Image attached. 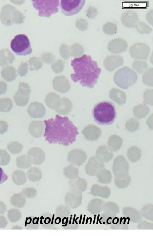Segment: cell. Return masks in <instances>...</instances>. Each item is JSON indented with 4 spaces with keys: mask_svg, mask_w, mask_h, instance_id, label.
I'll return each mask as SVG.
<instances>
[{
    "mask_svg": "<svg viewBox=\"0 0 153 236\" xmlns=\"http://www.w3.org/2000/svg\"><path fill=\"white\" fill-rule=\"evenodd\" d=\"M123 219V218L122 217H121L120 222V224H121V223Z\"/></svg>",
    "mask_w": 153,
    "mask_h": 236,
    "instance_id": "obj_18",
    "label": "cell"
},
{
    "mask_svg": "<svg viewBox=\"0 0 153 236\" xmlns=\"http://www.w3.org/2000/svg\"><path fill=\"white\" fill-rule=\"evenodd\" d=\"M71 65L74 73L70 74L72 80L79 82L84 87L93 88L97 82L101 72L96 61L89 55L84 54L72 60Z\"/></svg>",
    "mask_w": 153,
    "mask_h": 236,
    "instance_id": "obj_2",
    "label": "cell"
},
{
    "mask_svg": "<svg viewBox=\"0 0 153 236\" xmlns=\"http://www.w3.org/2000/svg\"><path fill=\"white\" fill-rule=\"evenodd\" d=\"M135 26L137 31L142 34H148L152 31V28L149 25L141 21H138Z\"/></svg>",
    "mask_w": 153,
    "mask_h": 236,
    "instance_id": "obj_12",
    "label": "cell"
},
{
    "mask_svg": "<svg viewBox=\"0 0 153 236\" xmlns=\"http://www.w3.org/2000/svg\"><path fill=\"white\" fill-rule=\"evenodd\" d=\"M84 0H61L60 7L62 13L66 16H71L78 13L84 6Z\"/></svg>",
    "mask_w": 153,
    "mask_h": 236,
    "instance_id": "obj_7",
    "label": "cell"
},
{
    "mask_svg": "<svg viewBox=\"0 0 153 236\" xmlns=\"http://www.w3.org/2000/svg\"><path fill=\"white\" fill-rule=\"evenodd\" d=\"M100 215L98 214L97 216V220L96 224H97L98 223V222L99 220V217Z\"/></svg>",
    "mask_w": 153,
    "mask_h": 236,
    "instance_id": "obj_15",
    "label": "cell"
},
{
    "mask_svg": "<svg viewBox=\"0 0 153 236\" xmlns=\"http://www.w3.org/2000/svg\"><path fill=\"white\" fill-rule=\"evenodd\" d=\"M127 47L128 44L126 42L120 38L112 40L108 45L109 51L116 54L124 52L127 49Z\"/></svg>",
    "mask_w": 153,
    "mask_h": 236,
    "instance_id": "obj_9",
    "label": "cell"
},
{
    "mask_svg": "<svg viewBox=\"0 0 153 236\" xmlns=\"http://www.w3.org/2000/svg\"><path fill=\"white\" fill-rule=\"evenodd\" d=\"M103 218L102 217L100 218V219L98 221H99V223L100 224H102V223L100 221V220H101Z\"/></svg>",
    "mask_w": 153,
    "mask_h": 236,
    "instance_id": "obj_17",
    "label": "cell"
},
{
    "mask_svg": "<svg viewBox=\"0 0 153 236\" xmlns=\"http://www.w3.org/2000/svg\"><path fill=\"white\" fill-rule=\"evenodd\" d=\"M45 125L44 137L49 143L68 146L76 140L77 128L67 116L57 114L54 118L44 121Z\"/></svg>",
    "mask_w": 153,
    "mask_h": 236,
    "instance_id": "obj_1",
    "label": "cell"
},
{
    "mask_svg": "<svg viewBox=\"0 0 153 236\" xmlns=\"http://www.w3.org/2000/svg\"><path fill=\"white\" fill-rule=\"evenodd\" d=\"M92 115L95 122L101 125H109L114 121L117 115L114 104L108 101L99 102L94 106Z\"/></svg>",
    "mask_w": 153,
    "mask_h": 236,
    "instance_id": "obj_3",
    "label": "cell"
},
{
    "mask_svg": "<svg viewBox=\"0 0 153 236\" xmlns=\"http://www.w3.org/2000/svg\"><path fill=\"white\" fill-rule=\"evenodd\" d=\"M34 7L38 11V16L50 17L58 12L59 1L58 0H33Z\"/></svg>",
    "mask_w": 153,
    "mask_h": 236,
    "instance_id": "obj_5",
    "label": "cell"
},
{
    "mask_svg": "<svg viewBox=\"0 0 153 236\" xmlns=\"http://www.w3.org/2000/svg\"><path fill=\"white\" fill-rule=\"evenodd\" d=\"M122 23L126 27L132 28L135 26L138 21V17L136 13L131 10L124 12L121 16Z\"/></svg>",
    "mask_w": 153,
    "mask_h": 236,
    "instance_id": "obj_10",
    "label": "cell"
},
{
    "mask_svg": "<svg viewBox=\"0 0 153 236\" xmlns=\"http://www.w3.org/2000/svg\"><path fill=\"white\" fill-rule=\"evenodd\" d=\"M146 19L147 21L152 25H153V10H149L146 15Z\"/></svg>",
    "mask_w": 153,
    "mask_h": 236,
    "instance_id": "obj_14",
    "label": "cell"
},
{
    "mask_svg": "<svg viewBox=\"0 0 153 236\" xmlns=\"http://www.w3.org/2000/svg\"><path fill=\"white\" fill-rule=\"evenodd\" d=\"M137 79V76L136 72L126 66L117 70L114 76V80L116 84L125 89L133 85Z\"/></svg>",
    "mask_w": 153,
    "mask_h": 236,
    "instance_id": "obj_4",
    "label": "cell"
},
{
    "mask_svg": "<svg viewBox=\"0 0 153 236\" xmlns=\"http://www.w3.org/2000/svg\"><path fill=\"white\" fill-rule=\"evenodd\" d=\"M10 47L13 52L19 56L29 55L32 52L30 41L24 34L15 36L11 41Z\"/></svg>",
    "mask_w": 153,
    "mask_h": 236,
    "instance_id": "obj_6",
    "label": "cell"
},
{
    "mask_svg": "<svg viewBox=\"0 0 153 236\" xmlns=\"http://www.w3.org/2000/svg\"><path fill=\"white\" fill-rule=\"evenodd\" d=\"M8 176L4 173L2 169L0 167V184H1L7 180Z\"/></svg>",
    "mask_w": 153,
    "mask_h": 236,
    "instance_id": "obj_13",
    "label": "cell"
},
{
    "mask_svg": "<svg viewBox=\"0 0 153 236\" xmlns=\"http://www.w3.org/2000/svg\"><path fill=\"white\" fill-rule=\"evenodd\" d=\"M90 224H91V223L92 219L91 217H90Z\"/></svg>",
    "mask_w": 153,
    "mask_h": 236,
    "instance_id": "obj_20",
    "label": "cell"
},
{
    "mask_svg": "<svg viewBox=\"0 0 153 236\" xmlns=\"http://www.w3.org/2000/svg\"><path fill=\"white\" fill-rule=\"evenodd\" d=\"M112 218V217H109L108 218V219H107V224H111V223H108V220H109V219H111Z\"/></svg>",
    "mask_w": 153,
    "mask_h": 236,
    "instance_id": "obj_16",
    "label": "cell"
},
{
    "mask_svg": "<svg viewBox=\"0 0 153 236\" xmlns=\"http://www.w3.org/2000/svg\"><path fill=\"white\" fill-rule=\"evenodd\" d=\"M95 219H96V217H94V221H93V224H94V223H95Z\"/></svg>",
    "mask_w": 153,
    "mask_h": 236,
    "instance_id": "obj_19",
    "label": "cell"
},
{
    "mask_svg": "<svg viewBox=\"0 0 153 236\" xmlns=\"http://www.w3.org/2000/svg\"><path fill=\"white\" fill-rule=\"evenodd\" d=\"M149 47L143 43H137L131 46L129 52L131 57L136 58H145L149 55Z\"/></svg>",
    "mask_w": 153,
    "mask_h": 236,
    "instance_id": "obj_8",
    "label": "cell"
},
{
    "mask_svg": "<svg viewBox=\"0 0 153 236\" xmlns=\"http://www.w3.org/2000/svg\"><path fill=\"white\" fill-rule=\"evenodd\" d=\"M103 31L104 32L109 35L115 34L117 31V25L112 22H107L105 23L103 27Z\"/></svg>",
    "mask_w": 153,
    "mask_h": 236,
    "instance_id": "obj_11",
    "label": "cell"
}]
</instances>
